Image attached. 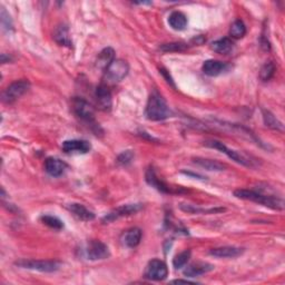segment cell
Returning a JSON list of instances; mask_svg holds the SVG:
<instances>
[{
    "label": "cell",
    "mask_w": 285,
    "mask_h": 285,
    "mask_svg": "<svg viewBox=\"0 0 285 285\" xmlns=\"http://www.w3.org/2000/svg\"><path fill=\"white\" fill-rule=\"evenodd\" d=\"M234 196L240 198V200L251 201V202L264 205V206L270 207L272 210L281 211L284 208V202L282 198L277 196L263 194V193H260V192H256L253 189H244V188L236 189L234 191Z\"/></svg>",
    "instance_id": "cell-1"
},
{
    "label": "cell",
    "mask_w": 285,
    "mask_h": 285,
    "mask_svg": "<svg viewBox=\"0 0 285 285\" xmlns=\"http://www.w3.org/2000/svg\"><path fill=\"white\" fill-rule=\"evenodd\" d=\"M145 115L149 121L160 122L164 121L170 116V110L168 106L165 102V99L161 96L160 92L154 91L149 96L146 109H145Z\"/></svg>",
    "instance_id": "cell-2"
},
{
    "label": "cell",
    "mask_w": 285,
    "mask_h": 285,
    "mask_svg": "<svg viewBox=\"0 0 285 285\" xmlns=\"http://www.w3.org/2000/svg\"><path fill=\"white\" fill-rule=\"evenodd\" d=\"M71 105L76 117L81 119L83 123L87 124L88 127H90V129L96 135H98V132L101 131V127H99V124H97V122L95 121V111L94 108L91 107V105L87 101H85L84 98L79 97H75L72 99Z\"/></svg>",
    "instance_id": "cell-3"
},
{
    "label": "cell",
    "mask_w": 285,
    "mask_h": 285,
    "mask_svg": "<svg viewBox=\"0 0 285 285\" xmlns=\"http://www.w3.org/2000/svg\"><path fill=\"white\" fill-rule=\"evenodd\" d=\"M205 145H206L207 147H211V148H214V149L222 151V153H224L227 157H230L232 161L236 162L237 164H241V165H243V166H246V167H253L254 166L253 161H251V158L246 157L241 153H238L237 150L229 148L226 145H224L220 141H216V139H212V141L205 142Z\"/></svg>",
    "instance_id": "cell-4"
},
{
    "label": "cell",
    "mask_w": 285,
    "mask_h": 285,
    "mask_svg": "<svg viewBox=\"0 0 285 285\" xmlns=\"http://www.w3.org/2000/svg\"><path fill=\"white\" fill-rule=\"evenodd\" d=\"M129 66L123 59H115L107 68L105 69L104 79L107 84H116L127 76Z\"/></svg>",
    "instance_id": "cell-5"
},
{
    "label": "cell",
    "mask_w": 285,
    "mask_h": 285,
    "mask_svg": "<svg viewBox=\"0 0 285 285\" xmlns=\"http://www.w3.org/2000/svg\"><path fill=\"white\" fill-rule=\"evenodd\" d=\"M15 264L22 269L45 272V273H52L61 269V262L48 260H19Z\"/></svg>",
    "instance_id": "cell-6"
},
{
    "label": "cell",
    "mask_w": 285,
    "mask_h": 285,
    "mask_svg": "<svg viewBox=\"0 0 285 285\" xmlns=\"http://www.w3.org/2000/svg\"><path fill=\"white\" fill-rule=\"evenodd\" d=\"M30 88V83L26 79H21V81H16L11 83L7 88H6L2 95L3 102L6 104H12L15 103L17 99L24 96Z\"/></svg>",
    "instance_id": "cell-7"
},
{
    "label": "cell",
    "mask_w": 285,
    "mask_h": 285,
    "mask_svg": "<svg viewBox=\"0 0 285 285\" xmlns=\"http://www.w3.org/2000/svg\"><path fill=\"white\" fill-rule=\"evenodd\" d=\"M168 275L167 265L161 260H151L145 270L144 276L151 281H163Z\"/></svg>",
    "instance_id": "cell-8"
},
{
    "label": "cell",
    "mask_w": 285,
    "mask_h": 285,
    "mask_svg": "<svg viewBox=\"0 0 285 285\" xmlns=\"http://www.w3.org/2000/svg\"><path fill=\"white\" fill-rule=\"evenodd\" d=\"M142 208H143V204L122 205V206H118L115 210H112L111 212H109V213L103 218V222L104 223H111V222L118 220V218L136 214L137 212H139Z\"/></svg>",
    "instance_id": "cell-9"
},
{
    "label": "cell",
    "mask_w": 285,
    "mask_h": 285,
    "mask_svg": "<svg viewBox=\"0 0 285 285\" xmlns=\"http://www.w3.org/2000/svg\"><path fill=\"white\" fill-rule=\"evenodd\" d=\"M86 255L90 261H99L105 260L109 257V249L107 245L101 241H90L86 248Z\"/></svg>",
    "instance_id": "cell-10"
},
{
    "label": "cell",
    "mask_w": 285,
    "mask_h": 285,
    "mask_svg": "<svg viewBox=\"0 0 285 285\" xmlns=\"http://www.w3.org/2000/svg\"><path fill=\"white\" fill-rule=\"evenodd\" d=\"M62 149L66 154H87L91 145L85 139H70L63 143Z\"/></svg>",
    "instance_id": "cell-11"
},
{
    "label": "cell",
    "mask_w": 285,
    "mask_h": 285,
    "mask_svg": "<svg viewBox=\"0 0 285 285\" xmlns=\"http://www.w3.org/2000/svg\"><path fill=\"white\" fill-rule=\"evenodd\" d=\"M95 97H96V103L99 109L105 111L110 110L112 105V98H111V92L107 85L106 84L99 85L96 88Z\"/></svg>",
    "instance_id": "cell-12"
},
{
    "label": "cell",
    "mask_w": 285,
    "mask_h": 285,
    "mask_svg": "<svg viewBox=\"0 0 285 285\" xmlns=\"http://www.w3.org/2000/svg\"><path fill=\"white\" fill-rule=\"evenodd\" d=\"M229 65L215 59H210L203 64V72L205 75L211 77H216L218 75H222L223 72L227 71Z\"/></svg>",
    "instance_id": "cell-13"
},
{
    "label": "cell",
    "mask_w": 285,
    "mask_h": 285,
    "mask_svg": "<svg viewBox=\"0 0 285 285\" xmlns=\"http://www.w3.org/2000/svg\"><path fill=\"white\" fill-rule=\"evenodd\" d=\"M66 168H67V165L58 158L49 157L45 161V170L52 177L62 176L65 173Z\"/></svg>",
    "instance_id": "cell-14"
},
{
    "label": "cell",
    "mask_w": 285,
    "mask_h": 285,
    "mask_svg": "<svg viewBox=\"0 0 285 285\" xmlns=\"http://www.w3.org/2000/svg\"><path fill=\"white\" fill-rule=\"evenodd\" d=\"M244 253V249L237 246H221L215 248L210 251V254L212 256H215L218 258H234L237 256H241Z\"/></svg>",
    "instance_id": "cell-15"
},
{
    "label": "cell",
    "mask_w": 285,
    "mask_h": 285,
    "mask_svg": "<svg viewBox=\"0 0 285 285\" xmlns=\"http://www.w3.org/2000/svg\"><path fill=\"white\" fill-rule=\"evenodd\" d=\"M142 236H143V233L141 229L132 227L124 232V234L122 235V243L125 245V246H127L129 249H134L139 243H141Z\"/></svg>",
    "instance_id": "cell-16"
},
{
    "label": "cell",
    "mask_w": 285,
    "mask_h": 285,
    "mask_svg": "<svg viewBox=\"0 0 285 285\" xmlns=\"http://www.w3.org/2000/svg\"><path fill=\"white\" fill-rule=\"evenodd\" d=\"M214 270V265L205 262H197L191 264L184 270V275L188 277H196L203 274H206L208 272Z\"/></svg>",
    "instance_id": "cell-17"
},
{
    "label": "cell",
    "mask_w": 285,
    "mask_h": 285,
    "mask_svg": "<svg viewBox=\"0 0 285 285\" xmlns=\"http://www.w3.org/2000/svg\"><path fill=\"white\" fill-rule=\"evenodd\" d=\"M146 182L150 185L151 187L156 188L157 191L162 192V193L165 194H170V193H174V191L172 189V187H169L166 183H164L162 180L157 177L155 170L153 168H148L146 172Z\"/></svg>",
    "instance_id": "cell-18"
},
{
    "label": "cell",
    "mask_w": 285,
    "mask_h": 285,
    "mask_svg": "<svg viewBox=\"0 0 285 285\" xmlns=\"http://www.w3.org/2000/svg\"><path fill=\"white\" fill-rule=\"evenodd\" d=\"M67 208L71 212L72 214H74L77 218L85 222H89L92 221L95 218V214L92 213L91 211L86 208L84 205L82 204H78V203H71L69 204Z\"/></svg>",
    "instance_id": "cell-19"
},
{
    "label": "cell",
    "mask_w": 285,
    "mask_h": 285,
    "mask_svg": "<svg viewBox=\"0 0 285 285\" xmlns=\"http://www.w3.org/2000/svg\"><path fill=\"white\" fill-rule=\"evenodd\" d=\"M114 61H115V51L112 48L107 47L99 52L96 61V66L99 69H103L105 71V69L107 68Z\"/></svg>",
    "instance_id": "cell-20"
},
{
    "label": "cell",
    "mask_w": 285,
    "mask_h": 285,
    "mask_svg": "<svg viewBox=\"0 0 285 285\" xmlns=\"http://www.w3.org/2000/svg\"><path fill=\"white\" fill-rule=\"evenodd\" d=\"M211 48L213 49L215 52L222 55H226L229 52H231L234 48V43L232 42V39L224 37L221 39H217V41L213 42L211 45Z\"/></svg>",
    "instance_id": "cell-21"
},
{
    "label": "cell",
    "mask_w": 285,
    "mask_h": 285,
    "mask_svg": "<svg viewBox=\"0 0 285 285\" xmlns=\"http://www.w3.org/2000/svg\"><path fill=\"white\" fill-rule=\"evenodd\" d=\"M168 24L174 30H184L187 26V18L181 11H173L168 17Z\"/></svg>",
    "instance_id": "cell-22"
},
{
    "label": "cell",
    "mask_w": 285,
    "mask_h": 285,
    "mask_svg": "<svg viewBox=\"0 0 285 285\" xmlns=\"http://www.w3.org/2000/svg\"><path fill=\"white\" fill-rule=\"evenodd\" d=\"M54 39L59 46H67V47H70L71 39L69 37L67 26L65 25L57 26L54 31Z\"/></svg>",
    "instance_id": "cell-23"
},
{
    "label": "cell",
    "mask_w": 285,
    "mask_h": 285,
    "mask_svg": "<svg viewBox=\"0 0 285 285\" xmlns=\"http://www.w3.org/2000/svg\"><path fill=\"white\" fill-rule=\"evenodd\" d=\"M193 161L195 164L198 165V166H201L207 170H212V172H222L226 168V166H225L223 163L213 161V160H207V158L196 157Z\"/></svg>",
    "instance_id": "cell-24"
},
{
    "label": "cell",
    "mask_w": 285,
    "mask_h": 285,
    "mask_svg": "<svg viewBox=\"0 0 285 285\" xmlns=\"http://www.w3.org/2000/svg\"><path fill=\"white\" fill-rule=\"evenodd\" d=\"M262 114H263L264 124H265V126H267V127H269L271 129L277 130V131H283L284 130L283 124L280 121H278V119L273 114H272L270 110L263 109Z\"/></svg>",
    "instance_id": "cell-25"
},
{
    "label": "cell",
    "mask_w": 285,
    "mask_h": 285,
    "mask_svg": "<svg viewBox=\"0 0 285 285\" xmlns=\"http://www.w3.org/2000/svg\"><path fill=\"white\" fill-rule=\"evenodd\" d=\"M181 210L192 214H215V213H221V212L225 211V208L223 207L201 208V207H195L194 205H188V204H182Z\"/></svg>",
    "instance_id": "cell-26"
},
{
    "label": "cell",
    "mask_w": 285,
    "mask_h": 285,
    "mask_svg": "<svg viewBox=\"0 0 285 285\" xmlns=\"http://www.w3.org/2000/svg\"><path fill=\"white\" fill-rule=\"evenodd\" d=\"M246 34V26L243 23L241 19H236V21L232 24L230 28V35L232 38L240 39L243 38Z\"/></svg>",
    "instance_id": "cell-27"
},
{
    "label": "cell",
    "mask_w": 285,
    "mask_h": 285,
    "mask_svg": "<svg viewBox=\"0 0 285 285\" xmlns=\"http://www.w3.org/2000/svg\"><path fill=\"white\" fill-rule=\"evenodd\" d=\"M275 65L273 62L265 63L260 70V79L262 82H269L275 74Z\"/></svg>",
    "instance_id": "cell-28"
},
{
    "label": "cell",
    "mask_w": 285,
    "mask_h": 285,
    "mask_svg": "<svg viewBox=\"0 0 285 285\" xmlns=\"http://www.w3.org/2000/svg\"><path fill=\"white\" fill-rule=\"evenodd\" d=\"M41 221L45 224L49 226L50 229H54V230H63L64 229V223L63 221L59 220L58 217L56 216H52V215H43L41 217Z\"/></svg>",
    "instance_id": "cell-29"
},
{
    "label": "cell",
    "mask_w": 285,
    "mask_h": 285,
    "mask_svg": "<svg viewBox=\"0 0 285 285\" xmlns=\"http://www.w3.org/2000/svg\"><path fill=\"white\" fill-rule=\"evenodd\" d=\"M191 254H192V253H191V251H189V250L183 251L182 253L177 254V255L174 257V260H173V267H174L176 270H180V269L184 268L185 265L187 264V262L189 261Z\"/></svg>",
    "instance_id": "cell-30"
},
{
    "label": "cell",
    "mask_w": 285,
    "mask_h": 285,
    "mask_svg": "<svg viewBox=\"0 0 285 285\" xmlns=\"http://www.w3.org/2000/svg\"><path fill=\"white\" fill-rule=\"evenodd\" d=\"M187 44L184 43H169V44H164L161 46V50L168 52V51H184L187 49Z\"/></svg>",
    "instance_id": "cell-31"
},
{
    "label": "cell",
    "mask_w": 285,
    "mask_h": 285,
    "mask_svg": "<svg viewBox=\"0 0 285 285\" xmlns=\"http://www.w3.org/2000/svg\"><path fill=\"white\" fill-rule=\"evenodd\" d=\"M0 21H2L3 28L7 31L14 30V25H12V21L9 16V14L4 7H2V11H0Z\"/></svg>",
    "instance_id": "cell-32"
},
{
    "label": "cell",
    "mask_w": 285,
    "mask_h": 285,
    "mask_svg": "<svg viewBox=\"0 0 285 285\" xmlns=\"http://www.w3.org/2000/svg\"><path fill=\"white\" fill-rule=\"evenodd\" d=\"M132 158H134L132 150H125L117 157V163L119 165H128L132 161Z\"/></svg>",
    "instance_id": "cell-33"
},
{
    "label": "cell",
    "mask_w": 285,
    "mask_h": 285,
    "mask_svg": "<svg viewBox=\"0 0 285 285\" xmlns=\"http://www.w3.org/2000/svg\"><path fill=\"white\" fill-rule=\"evenodd\" d=\"M170 283H173V284H181V283H184V284H195L194 282H191L188 280H173Z\"/></svg>",
    "instance_id": "cell-34"
}]
</instances>
